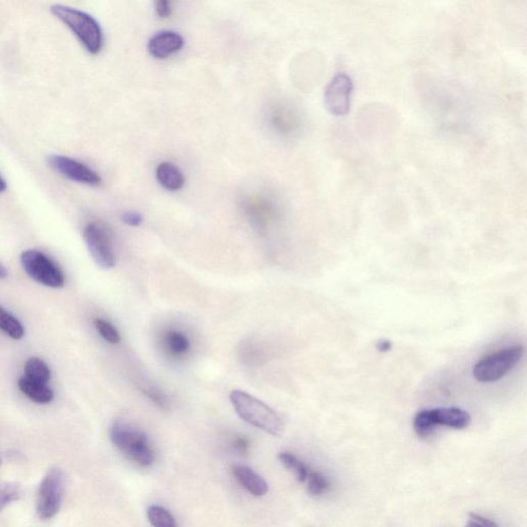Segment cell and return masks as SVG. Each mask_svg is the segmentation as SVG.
<instances>
[{
    "mask_svg": "<svg viewBox=\"0 0 527 527\" xmlns=\"http://www.w3.org/2000/svg\"><path fill=\"white\" fill-rule=\"evenodd\" d=\"M230 401L243 421L271 436L281 437L285 432V424L281 415L253 394L243 390H233L230 394Z\"/></svg>",
    "mask_w": 527,
    "mask_h": 527,
    "instance_id": "1",
    "label": "cell"
},
{
    "mask_svg": "<svg viewBox=\"0 0 527 527\" xmlns=\"http://www.w3.org/2000/svg\"><path fill=\"white\" fill-rule=\"evenodd\" d=\"M110 437L115 447L138 466L147 468L155 462L156 454L149 437L137 426L117 419L110 426Z\"/></svg>",
    "mask_w": 527,
    "mask_h": 527,
    "instance_id": "2",
    "label": "cell"
},
{
    "mask_svg": "<svg viewBox=\"0 0 527 527\" xmlns=\"http://www.w3.org/2000/svg\"><path fill=\"white\" fill-rule=\"evenodd\" d=\"M51 12L72 30L87 52L97 55L103 48V31L91 15L63 4H53Z\"/></svg>",
    "mask_w": 527,
    "mask_h": 527,
    "instance_id": "3",
    "label": "cell"
},
{
    "mask_svg": "<svg viewBox=\"0 0 527 527\" xmlns=\"http://www.w3.org/2000/svg\"><path fill=\"white\" fill-rule=\"evenodd\" d=\"M524 346L516 345L484 356L474 366V378L481 383L501 380L515 368L516 365L524 358Z\"/></svg>",
    "mask_w": 527,
    "mask_h": 527,
    "instance_id": "4",
    "label": "cell"
},
{
    "mask_svg": "<svg viewBox=\"0 0 527 527\" xmlns=\"http://www.w3.org/2000/svg\"><path fill=\"white\" fill-rule=\"evenodd\" d=\"M21 264L30 278L40 285L51 289H60L65 285V276L58 265L37 249L23 251Z\"/></svg>",
    "mask_w": 527,
    "mask_h": 527,
    "instance_id": "5",
    "label": "cell"
},
{
    "mask_svg": "<svg viewBox=\"0 0 527 527\" xmlns=\"http://www.w3.org/2000/svg\"><path fill=\"white\" fill-rule=\"evenodd\" d=\"M63 490V471L58 468L51 469L38 488L36 512L40 519L48 520L57 515L61 508Z\"/></svg>",
    "mask_w": 527,
    "mask_h": 527,
    "instance_id": "6",
    "label": "cell"
},
{
    "mask_svg": "<svg viewBox=\"0 0 527 527\" xmlns=\"http://www.w3.org/2000/svg\"><path fill=\"white\" fill-rule=\"evenodd\" d=\"M84 240L94 262L104 270L114 268L117 258L112 236L103 224L92 221L85 227Z\"/></svg>",
    "mask_w": 527,
    "mask_h": 527,
    "instance_id": "7",
    "label": "cell"
},
{
    "mask_svg": "<svg viewBox=\"0 0 527 527\" xmlns=\"http://www.w3.org/2000/svg\"><path fill=\"white\" fill-rule=\"evenodd\" d=\"M353 84L346 74H337L324 91V104L330 114L337 117L349 114Z\"/></svg>",
    "mask_w": 527,
    "mask_h": 527,
    "instance_id": "8",
    "label": "cell"
},
{
    "mask_svg": "<svg viewBox=\"0 0 527 527\" xmlns=\"http://www.w3.org/2000/svg\"><path fill=\"white\" fill-rule=\"evenodd\" d=\"M49 165L62 176L82 185L98 187L101 185V176L88 167L86 164L62 155L50 156Z\"/></svg>",
    "mask_w": 527,
    "mask_h": 527,
    "instance_id": "9",
    "label": "cell"
},
{
    "mask_svg": "<svg viewBox=\"0 0 527 527\" xmlns=\"http://www.w3.org/2000/svg\"><path fill=\"white\" fill-rule=\"evenodd\" d=\"M185 40L181 34L172 30L158 32L149 40L147 50L156 59H166L183 49Z\"/></svg>",
    "mask_w": 527,
    "mask_h": 527,
    "instance_id": "10",
    "label": "cell"
},
{
    "mask_svg": "<svg viewBox=\"0 0 527 527\" xmlns=\"http://www.w3.org/2000/svg\"><path fill=\"white\" fill-rule=\"evenodd\" d=\"M232 473L239 484L251 496L260 498L268 494L269 485L266 480L249 467L235 464L232 467Z\"/></svg>",
    "mask_w": 527,
    "mask_h": 527,
    "instance_id": "11",
    "label": "cell"
},
{
    "mask_svg": "<svg viewBox=\"0 0 527 527\" xmlns=\"http://www.w3.org/2000/svg\"><path fill=\"white\" fill-rule=\"evenodd\" d=\"M436 426H442L454 430H464L471 424V415L464 409L448 407V408L430 409Z\"/></svg>",
    "mask_w": 527,
    "mask_h": 527,
    "instance_id": "12",
    "label": "cell"
},
{
    "mask_svg": "<svg viewBox=\"0 0 527 527\" xmlns=\"http://www.w3.org/2000/svg\"><path fill=\"white\" fill-rule=\"evenodd\" d=\"M156 177L160 185L168 191H179L185 183L183 172L172 162L160 163L156 169Z\"/></svg>",
    "mask_w": 527,
    "mask_h": 527,
    "instance_id": "13",
    "label": "cell"
},
{
    "mask_svg": "<svg viewBox=\"0 0 527 527\" xmlns=\"http://www.w3.org/2000/svg\"><path fill=\"white\" fill-rule=\"evenodd\" d=\"M18 386L21 392L32 402L46 405L54 400V392L48 384L30 380L26 377L19 379Z\"/></svg>",
    "mask_w": 527,
    "mask_h": 527,
    "instance_id": "14",
    "label": "cell"
},
{
    "mask_svg": "<svg viewBox=\"0 0 527 527\" xmlns=\"http://www.w3.org/2000/svg\"><path fill=\"white\" fill-rule=\"evenodd\" d=\"M25 377L40 383L48 384L52 379V371L44 360L40 358H30L25 362Z\"/></svg>",
    "mask_w": 527,
    "mask_h": 527,
    "instance_id": "15",
    "label": "cell"
},
{
    "mask_svg": "<svg viewBox=\"0 0 527 527\" xmlns=\"http://www.w3.org/2000/svg\"><path fill=\"white\" fill-rule=\"evenodd\" d=\"M164 344L172 355L183 356L191 349V341L185 333L172 330L166 333Z\"/></svg>",
    "mask_w": 527,
    "mask_h": 527,
    "instance_id": "16",
    "label": "cell"
},
{
    "mask_svg": "<svg viewBox=\"0 0 527 527\" xmlns=\"http://www.w3.org/2000/svg\"><path fill=\"white\" fill-rule=\"evenodd\" d=\"M0 330L14 340H21L25 335V328L21 321L1 306H0Z\"/></svg>",
    "mask_w": 527,
    "mask_h": 527,
    "instance_id": "17",
    "label": "cell"
},
{
    "mask_svg": "<svg viewBox=\"0 0 527 527\" xmlns=\"http://www.w3.org/2000/svg\"><path fill=\"white\" fill-rule=\"evenodd\" d=\"M147 519L153 527H177L172 514L161 505H149L147 511Z\"/></svg>",
    "mask_w": 527,
    "mask_h": 527,
    "instance_id": "18",
    "label": "cell"
},
{
    "mask_svg": "<svg viewBox=\"0 0 527 527\" xmlns=\"http://www.w3.org/2000/svg\"><path fill=\"white\" fill-rule=\"evenodd\" d=\"M278 460L285 468L294 471L299 482L302 483L306 481L308 477V469L304 462L299 460L298 456L294 455L292 452L283 451L278 454Z\"/></svg>",
    "mask_w": 527,
    "mask_h": 527,
    "instance_id": "19",
    "label": "cell"
},
{
    "mask_svg": "<svg viewBox=\"0 0 527 527\" xmlns=\"http://www.w3.org/2000/svg\"><path fill=\"white\" fill-rule=\"evenodd\" d=\"M414 430L419 438L430 437L436 428L430 410H421L416 414L413 421Z\"/></svg>",
    "mask_w": 527,
    "mask_h": 527,
    "instance_id": "20",
    "label": "cell"
},
{
    "mask_svg": "<svg viewBox=\"0 0 527 527\" xmlns=\"http://www.w3.org/2000/svg\"><path fill=\"white\" fill-rule=\"evenodd\" d=\"M22 496V488L15 482H0V512L8 505L19 501Z\"/></svg>",
    "mask_w": 527,
    "mask_h": 527,
    "instance_id": "21",
    "label": "cell"
},
{
    "mask_svg": "<svg viewBox=\"0 0 527 527\" xmlns=\"http://www.w3.org/2000/svg\"><path fill=\"white\" fill-rule=\"evenodd\" d=\"M140 390L149 401H151L156 406L159 407L162 410L169 409V399L166 396L165 392L157 386L151 385V384H142Z\"/></svg>",
    "mask_w": 527,
    "mask_h": 527,
    "instance_id": "22",
    "label": "cell"
},
{
    "mask_svg": "<svg viewBox=\"0 0 527 527\" xmlns=\"http://www.w3.org/2000/svg\"><path fill=\"white\" fill-rule=\"evenodd\" d=\"M94 326H95L96 331L98 334L102 337V339L110 343V344L116 345L121 342V336H119V331L117 330L116 326L114 324H110V321H106V319H96L94 321Z\"/></svg>",
    "mask_w": 527,
    "mask_h": 527,
    "instance_id": "23",
    "label": "cell"
},
{
    "mask_svg": "<svg viewBox=\"0 0 527 527\" xmlns=\"http://www.w3.org/2000/svg\"><path fill=\"white\" fill-rule=\"evenodd\" d=\"M307 479H308V492L313 496H321L330 486L328 479L319 471L308 474Z\"/></svg>",
    "mask_w": 527,
    "mask_h": 527,
    "instance_id": "24",
    "label": "cell"
},
{
    "mask_svg": "<svg viewBox=\"0 0 527 527\" xmlns=\"http://www.w3.org/2000/svg\"><path fill=\"white\" fill-rule=\"evenodd\" d=\"M241 353H242V358L249 364H255V362H260V360L263 358V353H262L261 349H258L256 345L245 344L241 349Z\"/></svg>",
    "mask_w": 527,
    "mask_h": 527,
    "instance_id": "25",
    "label": "cell"
},
{
    "mask_svg": "<svg viewBox=\"0 0 527 527\" xmlns=\"http://www.w3.org/2000/svg\"><path fill=\"white\" fill-rule=\"evenodd\" d=\"M122 221L130 227H140L144 219H142V215L136 211H126L122 215Z\"/></svg>",
    "mask_w": 527,
    "mask_h": 527,
    "instance_id": "26",
    "label": "cell"
},
{
    "mask_svg": "<svg viewBox=\"0 0 527 527\" xmlns=\"http://www.w3.org/2000/svg\"><path fill=\"white\" fill-rule=\"evenodd\" d=\"M156 12L160 18H168V17L172 16V3L167 0H158L156 2Z\"/></svg>",
    "mask_w": 527,
    "mask_h": 527,
    "instance_id": "27",
    "label": "cell"
},
{
    "mask_svg": "<svg viewBox=\"0 0 527 527\" xmlns=\"http://www.w3.org/2000/svg\"><path fill=\"white\" fill-rule=\"evenodd\" d=\"M469 517L471 520H475L478 524H481L483 527H499L496 522L492 520L487 519V518L483 517V516L479 515V514L469 513Z\"/></svg>",
    "mask_w": 527,
    "mask_h": 527,
    "instance_id": "28",
    "label": "cell"
},
{
    "mask_svg": "<svg viewBox=\"0 0 527 527\" xmlns=\"http://www.w3.org/2000/svg\"><path fill=\"white\" fill-rule=\"evenodd\" d=\"M392 344L390 340H379L376 342L377 351L380 352H387L392 349Z\"/></svg>",
    "mask_w": 527,
    "mask_h": 527,
    "instance_id": "29",
    "label": "cell"
},
{
    "mask_svg": "<svg viewBox=\"0 0 527 527\" xmlns=\"http://www.w3.org/2000/svg\"><path fill=\"white\" fill-rule=\"evenodd\" d=\"M235 444H236V447L239 448V450H241V451H245L247 447H249V442L244 438L237 439Z\"/></svg>",
    "mask_w": 527,
    "mask_h": 527,
    "instance_id": "30",
    "label": "cell"
},
{
    "mask_svg": "<svg viewBox=\"0 0 527 527\" xmlns=\"http://www.w3.org/2000/svg\"><path fill=\"white\" fill-rule=\"evenodd\" d=\"M8 271H6V267L2 266L1 264H0V279H4L8 277Z\"/></svg>",
    "mask_w": 527,
    "mask_h": 527,
    "instance_id": "31",
    "label": "cell"
},
{
    "mask_svg": "<svg viewBox=\"0 0 527 527\" xmlns=\"http://www.w3.org/2000/svg\"><path fill=\"white\" fill-rule=\"evenodd\" d=\"M6 187H8V185H6V181H4V179L2 178L1 176H0V194L3 193V192L6 191Z\"/></svg>",
    "mask_w": 527,
    "mask_h": 527,
    "instance_id": "32",
    "label": "cell"
},
{
    "mask_svg": "<svg viewBox=\"0 0 527 527\" xmlns=\"http://www.w3.org/2000/svg\"><path fill=\"white\" fill-rule=\"evenodd\" d=\"M466 527H483L481 526V524H478L477 521H475V520H471L469 522L468 524H467Z\"/></svg>",
    "mask_w": 527,
    "mask_h": 527,
    "instance_id": "33",
    "label": "cell"
},
{
    "mask_svg": "<svg viewBox=\"0 0 527 527\" xmlns=\"http://www.w3.org/2000/svg\"><path fill=\"white\" fill-rule=\"evenodd\" d=\"M1 464H2V458H1V456H0V466H1Z\"/></svg>",
    "mask_w": 527,
    "mask_h": 527,
    "instance_id": "34",
    "label": "cell"
}]
</instances>
